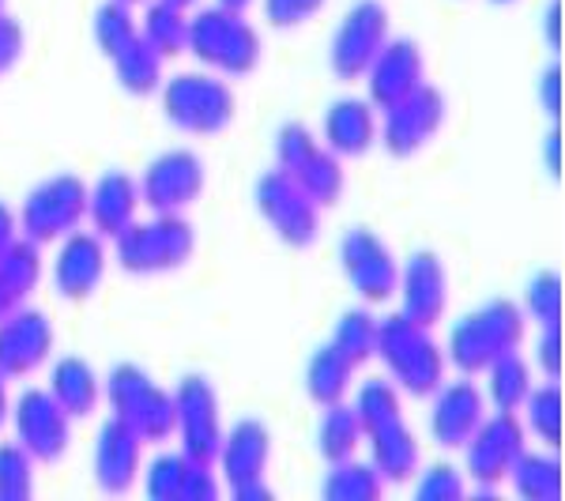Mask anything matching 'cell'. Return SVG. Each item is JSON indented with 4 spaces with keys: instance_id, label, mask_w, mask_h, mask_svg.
<instances>
[{
    "instance_id": "9",
    "label": "cell",
    "mask_w": 565,
    "mask_h": 501,
    "mask_svg": "<svg viewBox=\"0 0 565 501\" xmlns=\"http://www.w3.org/2000/svg\"><path fill=\"white\" fill-rule=\"evenodd\" d=\"M527 449V430L516 412H494L476 426V434L463 441V476L476 482L479 498L498 494L509 468Z\"/></svg>"
},
{
    "instance_id": "17",
    "label": "cell",
    "mask_w": 565,
    "mask_h": 501,
    "mask_svg": "<svg viewBox=\"0 0 565 501\" xmlns=\"http://www.w3.org/2000/svg\"><path fill=\"white\" fill-rule=\"evenodd\" d=\"M53 354V321L45 309L20 306L0 317V373L8 381L31 377Z\"/></svg>"
},
{
    "instance_id": "40",
    "label": "cell",
    "mask_w": 565,
    "mask_h": 501,
    "mask_svg": "<svg viewBox=\"0 0 565 501\" xmlns=\"http://www.w3.org/2000/svg\"><path fill=\"white\" fill-rule=\"evenodd\" d=\"M34 494V460L20 441H0V501H26Z\"/></svg>"
},
{
    "instance_id": "56",
    "label": "cell",
    "mask_w": 565,
    "mask_h": 501,
    "mask_svg": "<svg viewBox=\"0 0 565 501\" xmlns=\"http://www.w3.org/2000/svg\"><path fill=\"white\" fill-rule=\"evenodd\" d=\"M490 4H516V0H490Z\"/></svg>"
},
{
    "instance_id": "2",
    "label": "cell",
    "mask_w": 565,
    "mask_h": 501,
    "mask_svg": "<svg viewBox=\"0 0 565 501\" xmlns=\"http://www.w3.org/2000/svg\"><path fill=\"white\" fill-rule=\"evenodd\" d=\"M527 332V317L513 298H490L479 309H471L463 321L452 324L449 332V354L445 362H452L463 377H476L505 351H521Z\"/></svg>"
},
{
    "instance_id": "34",
    "label": "cell",
    "mask_w": 565,
    "mask_h": 501,
    "mask_svg": "<svg viewBox=\"0 0 565 501\" xmlns=\"http://www.w3.org/2000/svg\"><path fill=\"white\" fill-rule=\"evenodd\" d=\"M509 482L527 501H558L562 498V468L551 452H521L509 468Z\"/></svg>"
},
{
    "instance_id": "51",
    "label": "cell",
    "mask_w": 565,
    "mask_h": 501,
    "mask_svg": "<svg viewBox=\"0 0 565 501\" xmlns=\"http://www.w3.org/2000/svg\"><path fill=\"white\" fill-rule=\"evenodd\" d=\"M558 167H562V154H558V132H551V136H546V170H551V174H558Z\"/></svg>"
},
{
    "instance_id": "6",
    "label": "cell",
    "mask_w": 565,
    "mask_h": 501,
    "mask_svg": "<svg viewBox=\"0 0 565 501\" xmlns=\"http://www.w3.org/2000/svg\"><path fill=\"white\" fill-rule=\"evenodd\" d=\"M238 98L226 79L212 72H178L162 79V117L185 136H218L231 129Z\"/></svg>"
},
{
    "instance_id": "16",
    "label": "cell",
    "mask_w": 565,
    "mask_h": 501,
    "mask_svg": "<svg viewBox=\"0 0 565 501\" xmlns=\"http://www.w3.org/2000/svg\"><path fill=\"white\" fill-rule=\"evenodd\" d=\"M136 185H140V204H148L151 212H185L204 193L207 174L196 151L170 148L154 154Z\"/></svg>"
},
{
    "instance_id": "31",
    "label": "cell",
    "mask_w": 565,
    "mask_h": 501,
    "mask_svg": "<svg viewBox=\"0 0 565 501\" xmlns=\"http://www.w3.org/2000/svg\"><path fill=\"white\" fill-rule=\"evenodd\" d=\"M351 377H354L351 362L343 359L332 343H324L321 351H313V359H309V366H306V393L317 407L340 404V399L351 393Z\"/></svg>"
},
{
    "instance_id": "3",
    "label": "cell",
    "mask_w": 565,
    "mask_h": 501,
    "mask_svg": "<svg viewBox=\"0 0 565 501\" xmlns=\"http://www.w3.org/2000/svg\"><path fill=\"white\" fill-rule=\"evenodd\" d=\"M381 362H385L392 385H399L407 396L426 399L445 381V351L434 343L430 328L407 321L404 313H392L377 321V348H373Z\"/></svg>"
},
{
    "instance_id": "8",
    "label": "cell",
    "mask_w": 565,
    "mask_h": 501,
    "mask_svg": "<svg viewBox=\"0 0 565 501\" xmlns=\"http://www.w3.org/2000/svg\"><path fill=\"white\" fill-rule=\"evenodd\" d=\"M87 218V181L79 174H53L26 193L23 212L15 215L20 234L34 245L61 242Z\"/></svg>"
},
{
    "instance_id": "44",
    "label": "cell",
    "mask_w": 565,
    "mask_h": 501,
    "mask_svg": "<svg viewBox=\"0 0 565 501\" xmlns=\"http://www.w3.org/2000/svg\"><path fill=\"white\" fill-rule=\"evenodd\" d=\"M260 4H264V20L276 26V31H295V26L313 20L328 0H260Z\"/></svg>"
},
{
    "instance_id": "10",
    "label": "cell",
    "mask_w": 565,
    "mask_h": 501,
    "mask_svg": "<svg viewBox=\"0 0 565 501\" xmlns=\"http://www.w3.org/2000/svg\"><path fill=\"white\" fill-rule=\"evenodd\" d=\"M174 434H181V452L196 463H215L223 445V407L215 385L204 373H185L174 388Z\"/></svg>"
},
{
    "instance_id": "14",
    "label": "cell",
    "mask_w": 565,
    "mask_h": 501,
    "mask_svg": "<svg viewBox=\"0 0 565 501\" xmlns=\"http://www.w3.org/2000/svg\"><path fill=\"white\" fill-rule=\"evenodd\" d=\"M8 415H12L15 426V441L31 452L34 463L65 460L72 445V418L50 396V388H23Z\"/></svg>"
},
{
    "instance_id": "12",
    "label": "cell",
    "mask_w": 565,
    "mask_h": 501,
    "mask_svg": "<svg viewBox=\"0 0 565 501\" xmlns=\"http://www.w3.org/2000/svg\"><path fill=\"white\" fill-rule=\"evenodd\" d=\"M388 42V8L381 0H359L351 12L343 15L332 34V50H328V65H332L335 79L354 84L366 76L370 61Z\"/></svg>"
},
{
    "instance_id": "5",
    "label": "cell",
    "mask_w": 565,
    "mask_h": 501,
    "mask_svg": "<svg viewBox=\"0 0 565 501\" xmlns=\"http://www.w3.org/2000/svg\"><path fill=\"white\" fill-rule=\"evenodd\" d=\"M117 264L129 276H167L193 260L196 231L181 212H154L148 223H129L114 238Z\"/></svg>"
},
{
    "instance_id": "24",
    "label": "cell",
    "mask_w": 565,
    "mask_h": 501,
    "mask_svg": "<svg viewBox=\"0 0 565 501\" xmlns=\"http://www.w3.org/2000/svg\"><path fill=\"white\" fill-rule=\"evenodd\" d=\"M321 136L340 159H362L377 143V109L366 98H335L321 117Z\"/></svg>"
},
{
    "instance_id": "35",
    "label": "cell",
    "mask_w": 565,
    "mask_h": 501,
    "mask_svg": "<svg viewBox=\"0 0 565 501\" xmlns=\"http://www.w3.org/2000/svg\"><path fill=\"white\" fill-rule=\"evenodd\" d=\"M290 178L306 189V196L313 200L317 207L340 204L343 185H348V178H343V159H340V154H332L328 148H317L306 159V167L298 170V174H290Z\"/></svg>"
},
{
    "instance_id": "50",
    "label": "cell",
    "mask_w": 565,
    "mask_h": 501,
    "mask_svg": "<svg viewBox=\"0 0 565 501\" xmlns=\"http://www.w3.org/2000/svg\"><path fill=\"white\" fill-rule=\"evenodd\" d=\"M234 501H268L271 498V487H264V479H253V482H242V487H231Z\"/></svg>"
},
{
    "instance_id": "13",
    "label": "cell",
    "mask_w": 565,
    "mask_h": 501,
    "mask_svg": "<svg viewBox=\"0 0 565 501\" xmlns=\"http://www.w3.org/2000/svg\"><path fill=\"white\" fill-rule=\"evenodd\" d=\"M340 268L354 287V295L366 306H381L396 295L399 264L392 257L385 238L377 231H370V226H351L340 238Z\"/></svg>"
},
{
    "instance_id": "11",
    "label": "cell",
    "mask_w": 565,
    "mask_h": 501,
    "mask_svg": "<svg viewBox=\"0 0 565 501\" xmlns=\"http://www.w3.org/2000/svg\"><path fill=\"white\" fill-rule=\"evenodd\" d=\"M253 200H257L260 218L276 231V238L282 245H290V249H309V245L317 242L321 207L306 196V189L290 174H282V170L260 174L257 189H253Z\"/></svg>"
},
{
    "instance_id": "18",
    "label": "cell",
    "mask_w": 565,
    "mask_h": 501,
    "mask_svg": "<svg viewBox=\"0 0 565 501\" xmlns=\"http://www.w3.org/2000/svg\"><path fill=\"white\" fill-rule=\"evenodd\" d=\"M366 103L373 109H388L396 106L399 98H407L412 90H418L426 84V61L423 50H418L415 39H388L381 45V53L370 61L366 68Z\"/></svg>"
},
{
    "instance_id": "55",
    "label": "cell",
    "mask_w": 565,
    "mask_h": 501,
    "mask_svg": "<svg viewBox=\"0 0 565 501\" xmlns=\"http://www.w3.org/2000/svg\"><path fill=\"white\" fill-rule=\"evenodd\" d=\"M170 4H181V8H189V4H196V0H170Z\"/></svg>"
},
{
    "instance_id": "26",
    "label": "cell",
    "mask_w": 565,
    "mask_h": 501,
    "mask_svg": "<svg viewBox=\"0 0 565 501\" xmlns=\"http://www.w3.org/2000/svg\"><path fill=\"white\" fill-rule=\"evenodd\" d=\"M42 276H45L42 245H34L31 238L20 234V238L0 253V317L26 306V298L39 290Z\"/></svg>"
},
{
    "instance_id": "29",
    "label": "cell",
    "mask_w": 565,
    "mask_h": 501,
    "mask_svg": "<svg viewBox=\"0 0 565 501\" xmlns=\"http://www.w3.org/2000/svg\"><path fill=\"white\" fill-rule=\"evenodd\" d=\"M482 373H487V399L494 404V412H521L527 393H532V366L521 354H498Z\"/></svg>"
},
{
    "instance_id": "33",
    "label": "cell",
    "mask_w": 565,
    "mask_h": 501,
    "mask_svg": "<svg viewBox=\"0 0 565 501\" xmlns=\"http://www.w3.org/2000/svg\"><path fill=\"white\" fill-rule=\"evenodd\" d=\"M381 494H385V479L377 476L373 463H359L354 457L328 463V476L321 482L324 501H377Z\"/></svg>"
},
{
    "instance_id": "38",
    "label": "cell",
    "mask_w": 565,
    "mask_h": 501,
    "mask_svg": "<svg viewBox=\"0 0 565 501\" xmlns=\"http://www.w3.org/2000/svg\"><path fill=\"white\" fill-rule=\"evenodd\" d=\"M524 415H527L524 430H532L543 445L554 449L562 441V388L554 381H546L540 388L532 385V393L524 399Z\"/></svg>"
},
{
    "instance_id": "32",
    "label": "cell",
    "mask_w": 565,
    "mask_h": 501,
    "mask_svg": "<svg viewBox=\"0 0 565 501\" xmlns=\"http://www.w3.org/2000/svg\"><path fill=\"white\" fill-rule=\"evenodd\" d=\"M140 39L159 50V57H178L189 45V8L170 4V0H151L143 12Z\"/></svg>"
},
{
    "instance_id": "23",
    "label": "cell",
    "mask_w": 565,
    "mask_h": 501,
    "mask_svg": "<svg viewBox=\"0 0 565 501\" xmlns=\"http://www.w3.org/2000/svg\"><path fill=\"white\" fill-rule=\"evenodd\" d=\"M268 460H271V430L260 418H238V423L223 434L215 463L223 468L226 487H242V482L264 479Z\"/></svg>"
},
{
    "instance_id": "25",
    "label": "cell",
    "mask_w": 565,
    "mask_h": 501,
    "mask_svg": "<svg viewBox=\"0 0 565 501\" xmlns=\"http://www.w3.org/2000/svg\"><path fill=\"white\" fill-rule=\"evenodd\" d=\"M140 212V185L125 170H106L95 185H87V218L98 238H117Z\"/></svg>"
},
{
    "instance_id": "48",
    "label": "cell",
    "mask_w": 565,
    "mask_h": 501,
    "mask_svg": "<svg viewBox=\"0 0 565 501\" xmlns=\"http://www.w3.org/2000/svg\"><path fill=\"white\" fill-rule=\"evenodd\" d=\"M558 79H562V72L558 68H551V72H543V84H540V98H543V109L546 114H558Z\"/></svg>"
},
{
    "instance_id": "41",
    "label": "cell",
    "mask_w": 565,
    "mask_h": 501,
    "mask_svg": "<svg viewBox=\"0 0 565 501\" xmlns=\"http://www.w3.org/2000/svg\"><path fill=\"white\" fill-rule=\"evenodd\" d=\"M524 317L551 328L562 321V276L558 271H535L524 287Z\"/></svg>"
},
{
    "instance_id": "15",
    "label": "cell",
    "mask_w": 565,
    "mask_h": 501,
    "mask_svg": "<svg viewBox=\"0 0 565 501\" xmlns=\"http://www.w3.org/2000/svg\"><path fill=\"white\" fill-rule=\"evenodd\" d=\"M445 125V95L430 84L399 98L385 109V121L377 125V140L385 143L392 159H412L423 148H430Z\"/></svg>"
},
{
    "instance_id": "49",
    "label": "cell",
    "mask_w": 565,
    "mask_h": 501,
    "mask_svg": "<svg viewBox=\"0 0 565 501\" xmlns=\"http://www.w3.org/2000/svg\"><path fill=\"white\" fill-rule=\"evenodd\" d=\"M15 238H20V223H15V212L8 204H0V253H4Z\"/></svg>"
},
{
    "instance_id": "54",
    "label": "cell",
    "mask_w": 565,
    "mask_h": 501,
    "mask_svg": "<svg viewBox=\"0 0 565 501\" xmlns=\"http://www.w3.org/2000/svg\"><path fill=\"white\" fill-rule=\"evenodd\" d=\"M218 8H231V12H245V8L253 4V0H215Z\"/></svg>"
},
{
    "instance_id": "28",
    "label": "cell",
    "mask_w": 565,
    "mask_h": 501,
    "mask_svg": "<svg viewBox=\"0 0 565 501\" xmlns=\"http://www.w3.org/2000/svg\"><path fill=\"white\" fill-rule=\"evenodd\" d=\"M109 61H114L117 84H121V90H129L132 98H148L162 87V61L167 57H159V50H151L140 34L132 42H125Z\"/></svg>"
},
{
    "instance_id": "21",
    "label": "cell",
    "mask_w": 565,
    "mask_h": 501,
    "mask_svg": "<svg viewBox=\"0 0 565 501\" xmlns=\"http://www.w3.org/2000/svg\"><path fill=\"white\" fill-rule=\"evenodd\" d=\"M106 279V245L98 234L72 231L61 238V249L53 257V290L65 302H87Z\"/></svg>"
},
{
    "instance_id": "4",
    "label": "cell",
    "mask_w": 565,
    "mask_h": 501,
    "mask_svg": "<svg viewBox=\"0 0 565 501\" xmlns=\"http://www.w3.org/2000/svg\"><path fill=\"white\" fill-rule=\"evenodd\" d=\"M189 53L204 68L218 72V76H249L260 65V31L245 20V12H231V8H200L189 20Z\"/></svg>"
},
{
    "instance_id": "53",
    "label": "cell",
    "mask_w": 565,
    "mask_h": 501,
    "mask_svg": "<svg viewBox=\"0 0 565 501\" xmlns=\"http://www.w3.org/2000/svg\"><path fill=\"white\" fill-rule=\"evenodd\" d=\"M546 39H551V45H558V4L546 12Z\"/></svg>"
},
{
    "instance_id": "36",
    "label": "cell",
    "mask_w": 565,
    "mask_h": 501,
    "mask_svg": "<svg viewBox=\"0 0 565 501\" xmlns=\"http://www.w3.org/2000/svg\"><path fill=\"white\" fill-rule=\"evenodd\" d=\"M332 348L351 362L354 370L366 366L377 348V317L370 309H348V313L335 321L332 332Z\"/></svg>"
},
{
    "instance_id": "52",
    "label": "cell",
    "mask_w": 565,
    "mask_h": 501,
    "mask_svg": "<svg viewBox=\"0 0 565 501\" xmlns=\"http://www.w3.org/2000/svg\"><path fill=\"white\" fill-rule=\"evenodd\" d=\"M8 412H12V407H8V377L0 373V430H4V423H8Z\"/></svg>"
},
{
    "instance_id": "43",
    "label": "cell",
    "mask_w": 565,
    "mask_h": 501,
    "mask_svg": "<svg viewBox=\"0 0 565 501\" xmlns=\"http://www.w3.org/2000/svg\"><path fill=\"white\" fill-rule=\"evenodd\" d=\"M317 148H321V140H317V136L309 132V125H302V121H287L276 132V162H279L282 174H298Z\"/></svg>"
},
{
    "instance_id": "39",
    "label": "cell",
    "mask_w": 565,
    "mask_h": 501,
    "mask_svg": "<svg viewBox=\"0 0 565 501\" xmlns=\"http://www.w3.org/2000/svg\"><path fill=\"white\" fill-rule=\"evenodd\" d=\"M143 476V494L151 501H181L189 476V457L185 452H159L148 468H140Z\"/></svg>"
},
{
    "instance_id": "27",
    "label": "cell",
    "mask_w": 565,
    "mask_h": 501,
    "mask_svg": "<svg viewBox=\"0 0 565 501\" xmlns=\"http://www.w3.org/2000/svg\"><path fill=\"white\" fill-rule=\"evenodd\" d=\"M50 396L65 407L68 418H87L98 407L103 381H98V373L87 359L65 354V359H57L50 370Z\"/></svg>"
},
{
    "instance_id": "37",
    "label": "cell",
    "mask_w": 565,
    "mask_h": 501,
    "mask_svg": "<svg viewBox=\"0 0 565 501\" xmlns=\"http://www.w3.org/2000/svg\"><path fill=\"white\" fill-rule=\"evenodd\" d=\"M90 34H95V45L103 57H114L125 42H132L140 34L136 26V15L129 4L121 0H106V4L95 8V20H90Z\"/></svg>"
},
{
    "instance_id": "46",
    "label": "cell",
    "mask_w": 565,
    "mask_h": 501,
    "mask_svg": "<svg viewBox=\"0 0 565 501\" xmlns=\"http://www.w3.org/2000/svg\"><path fill=\"white\" fill-rule=\"evenodd\" d=\"M215 498H218V479H215L212 463L189 460V476H185V490H181V501H215Z\"/></svg>"
},
{
    "instance_id": "19",
    "label": "cell",
    "mask_w": 565,
    "mask_h": 501,
    "mask_svg": "<svg viewBox=\"0 0 565 501\" xmlns=\"http://www.w3.org/2000/svg\"><path fill=\"white\" fill-rule=\"evenodd\" d=\"M396 290L404 302L399 313L423 328H434L449 309V271L434 249H418L404 260Z\"/></svg>"
},
{
    "instance_id": "22",
    "label": "cell",
    "mask_w": 565,
    "mask_h": 501,
    "mask_svg": "<svg viewBox=\"0 0 565 501\" xmlns=\"http://www.w3.org/2000/svg\"><path fill=\"white\" fill-rule=\"evenodd\" d=\"M143 468V441L132 426L109 415L95 437V482L106 494H129Z\"/></svg>"
},
{
    "instance_id": "7",
    "label": "cell",
    "mask_w": 565,
    "mask_h": 501,
    "mask_svg": "<svg viewBox=\"0 0 565 501\" xmlns=\"http://www.w3.org/2000/svg\"><path fill=\"white\" fill-rule=\"evenodd\" d=\"M103 396L114 418L132 426L140 441H167L174 434V393L159 388L136 362H117L103 381Z\"/></svg>"
},
{
    "instance_id": "42",
    "label": "cell",
    "mask_w": 565,
    "mask_h": 501,
    "mask_svg": "<svg viewBox=\"0 0 565 501\" xmlns=\"http://www.w3.org/2000/svg\"><path fill=\"white\" fill-rule=\"evenodd\" d=\"M415 498L418 501H457L468 494V482H463V471L452 468V463L437 460L430 468L415 471Z\"/></svg>"
},
{
    "instance_id": "30",
    "label": "cell",
    "mask_w": 565,
    "mask_h": 501,
    "mask_svg": "<svg viewBox=\"0 0 565 501\" xmlns=\"http://www.w3.org/2000/svg\"><path fill=\"white\" fill-rule=\"evenodd\" d=\"M362 445V423L354 415V407L340 404H324L321 418H317V452L328 463H340L351 460Z\"/></svg>"
},
{
    "instance_id": "1",
    "label": "cell",
    "mask_w": 565,
    "mask_h": 501,
    "mask_svg": "<svg viewBox=\"0 0 565 501\" xmlns=\"http://www.w3.org/2000/svg\"><path fill=\"white\" fill-rule=\"evenodd\" d=\"M354 415L362 423V437H370V463L385 482H412L423 452L404 423L399 388L385 377H370L354 396Z\"/></svg>"
},
{
    "instance_id": "58",
    "label": "cell",
    "mask_w": 565,
    "mask_h": 501,
    "mask_svg": "<svg viewBox=\"0 0 565 501\" xmlns=\"http://www.w3.org/2000/svg\"><path fill=\"white\" fill-rule=\"evenodd\" d=\"M0 8H4V0H0Z\"/></svg>"
},
{
    "instance_id": "47",
    "label": "cell",
    "mask_w": 565,
    "mask_h": 501,
    "mask_svg": "<svg viewBox=\"0 0 565 501\" xmlns=\"http://www.w3.org/2000/svg\"><path fill=\"white\" fill-rule=\"evenodd\" d=\"M540 366L551 381H558L562 373V335H558V324L543 328V340H540Z\"/></svg>"
},
{
    "instance_id": "20",
    "label": "cell",
    "mask_w": 565,
    "mask_h": 501,
    "mask_svg": "<svg viewBox=\"0 0 565 501\" xmlns=\"http://www.w3.org/2000/svg\"><path fill=\"white\" fill-rule=\"evenodd\" d=\"M487 418V396L479 393L476 381H449V385L434 388V404H430V441L445 452L463 449L476 426Z\"/></svg>"
},
{
    "instance_id": "45",
    "label": "cell",
    "mask_w": 565,
    "mask_h": 501,
    "mask_svg": "<svg viewBox=\"0 0 565 501\" xmlns=\"http://www.w3.org/2000/svg\"><path fill=\"white\" fill-rule=\"evenodd\" d=\"M23 50H26V34H23L20 20H15V15L0 12V79H4L8 72L20 65Z\"/></svg>"
},
{
    "instance_id": "57",
    "label": "cell",
    "mask_w": 565,
    "mask_h": 501,
    "mask_svg": "<svg viewBox=\"0 0 565 501\" xmlns=\"http://www.w3.org/2000/svg\"><path fill=\"white\" fill-rule=\"evenodd\" d=\"M121 4H129V8H132V4H140V0H121Z\"/></svg>"
}]
</instances>
